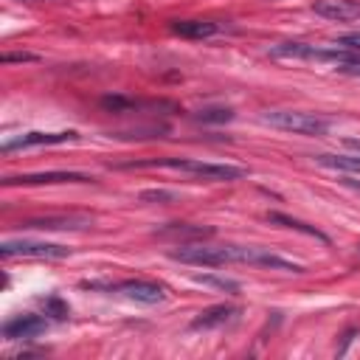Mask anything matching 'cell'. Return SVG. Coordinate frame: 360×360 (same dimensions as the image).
Wrapping results in <instances>:
<instances>
[{"label": "cell", "mask_w": 360, "mask_h": 360, "mask_svg": "<svg viewBox=\"0 0 360 360\" xmlns=\"http://www.w3.org/2000/svg\"><path fill=\"white\" fill-rule=\"evenodd\" d=\"M169 259L183 262V264H197V267H222V264H253V267H270V270H284V273H301L304 267L281 259L264 248L256 245H205L200 242H186L174 250H169Z\"/></svg>", "instance_id": "cell-1"}, {"label": "cell", "mask_w": 360, "mask_h": 360, "mask_svg": "<svg viewBox=\"0 0 360 360\" xmlns=\"http://www.w3.org/2000/svg\"><path fill=\"white\" fill-rule=\"evenodd\" d=\"M124 169H174L186 172L191 177L208 180V183H233L248 177V169L233 166V163H208V160H194V158H158V160H135L124 163Z\"/></svg>", "instance_id": "cell-2"}, {"label": "cell", "mask_w": 360, "mask_h": 360, "mask_svg": "<svg viewBox=\"0 0 360 360\" xmlns=\"http://www.w3.org/2000/svg\"><path fill=\"white\" fill-rule=\"evenodd\" d=\"M262 124H270V127L284 129V132L307 135V138H321L329 132L326 118H321L315 112H304V110H264Z\"/></svg>", "instance_id": "cell-3"}, {"label": "cell", "mask_w": 360, "mask_h": 360, "mask_svg": "<svg viewBox=\"0 0 360 360\" xmlns=\"http://www.w3.org/2000/svg\"><path fill=\"white\" fill-rule=\"evenodd\" d=\"M0 256L3 259H65L70 256V248L53 245V242H37V239H6L0 242Z\"/></svg>", "instance_id": "cell-4"}, {"label": "cell", "mask_w": 360, "mask_h": 360, "mask_svg": "<svg viewBox=\"0 0 360 360\" xmlns=\"http://www.w3.org/2000/svg\"><path fill=\"white\" fill-rule=\"evenodd\" d=\"M93 217L84 214H48V217H31L20 222L25 231H82L90 228Z\"/></svg>", "instance_id": "cell-5"}, {"label": "cell", "mask_w": 360, "mask_h": 360, "mask_svg": "<svg viewBox=\"0 0 360 360\" xmlns=\"http://www.w3.org/2000/svg\"><path fill=\"white\" fill-rule=\"evenodd\" d=\"M79 132L76 129H62V132H22L17 138H6L3 141V152H14V149H28V146H51V143H68L76 141Z\"/></svg>", "instance_id": "cell-6"}, {"label": "cell", "mask_w": 360, "mask_h": 360, "mask_svg": "<svg viewBox=\"0 0 360 360\" xmlns=\"http://www.w3.org/2000/svg\"><path fill=\"white\" fill-rule=\"evenodd\" d=\"M90 174L82 172H37V174H17L3 177V186H53V183H90Z\"/></svg>", "instance_id": "cell-7"}, {"label": "cell", "mask_w": 360, "mask_h": 360, "mask_svg": "<svg viewBox=\"0 0 360 360\" xmlns=\"http://www.w3.org/2000/svg\"><path fill=\"white\" fill-rule=\"evenodd\" d=\"M115 290L121 295H127L129 301H138V304H160V301H166V287L158 284V281H146V278H127V281L115 284Z\"/></svg>", "instance_id": "cell-8"}, {"label": "cell", "mask_w": 360, "mask_h": 360, "mask_svg": "<svg viewBox=\"0 0 360 360\" xmlns=\"http://www.w3.org/2000/svg\"><path fill=\"white\" fill-rule=\"evenodd\" d=\"M48 329V318L42 315H14L11 321L3 323V338L6 340H31Z\"/></svg>", "instance_id": "cell-9"}, {"label": "cell", "mask_w": 360, "mask_h": 360, "mask_svg": "<svg viewBox=\"0 0 360 360\" xmlns=\"http://www.w3.org/2000/svg\"><path fill=\"white\" fill-rule=\"evenodd\" d=\"M312 11L323 20L352 22V20H360V0H315Z\"/></svg>", "instance_id": "cell-10"}, {"label": "cell", "mask_w": 360, "mask_h": 360, "mask_svg": "<svg viewBox=\"0 0 360 360\" xmlns=\"http://www.w3.org/2000/svg\"><path fill=\"white\" fill-rule=\"evenodd\" d=\"M236 315H239V307L236 304H214V307H205L202 312H197L191 318L188 329H217V326L231 323Z\"/></svg>", "instance_id": "cell-11"}, {"label": "cell", "mask_w": 360, "mask_h": 360, "mask_svg": "<svg viewBox=\"0 0 360 360\" xmlns=\"http://www.w3.org/2000/svg\"><path fill=\"white\" fill-rule=\"evenodd\" d=\"M270 56L276 59H304V62H321L323 59V45H309V42H276L267 48Z\"/></svg>", "instance_id": "cell-12"}, {"label": "cell", "mask_w": 360, "mask_h": 360, "mask_svg": "<svg viewBox=\"0 0 360 360\" xmlns=\"http://www.w3.org/2000/svg\"><path fill=\"white\" fill-rule=\"evenodd\" d=\"M169 28H172V34L183 37V39H208V37L219 34L225 25H219L214 20H172Z\"/></svg>", "instance_id": "cell-13"}, {"label": "cell", "mask_w": 360, "mask_h": 360, "mask_svg": "<svg viewBox=\"0 0 360 360\" xmlns=\"http://www.w3.org/2000/svg\"><path fill=\"white\" fill-rule=\"evenodd\" d=\"M267 222H270V225H278V228L298 231V233L312 236V239H318V242H323V245L332 242V239H329L323 231H318L315 225H307V222H301V219H295V217H290V214H281V211H267Z\"/></svg>", "instance_id": "cell-14"}, {"label": "cell", "mask_w": 360, "mask_h": 360, "mask_svg": "<svg viewBox=\"0 0 360 360\" xmlns=\"http://www.w3.org/2000/svg\"><path fill=\"white\" fill-rule=\"evenodd\" d=\"M160 236H172V239H208L214 236L211 225H188V222H169L166 228H160Z\"/></svg>", "instance_id": "cell-15"}, {"label": "cell", "mask_w": 360, "mask_h": 360, "mask_svg": "<svg viewBox=\"0 0 360 360\" xmlns=\"http://www.w3.org/2000/svg\"><path fill=\"white\" fill-rule=\"evenodd\" d=\"M315 163L335 169V172H349V174H360V155H332V152H321L312 155Z\"/></svg>", "instance_id": "cell-16"}, {"label": "cell", "mask_w": 360, "mask_h": 360, "mask_svg": "<svg viewBox=\"0 0 360 360\" xmlns=\"http://www.w3.org/2000/svg\"><path fill=\"white\" fill-rule=\"evenodd\" d=\"M332 68L340 70V73H346V76L360 79V53H357V51H346V48H340V51H338V59L332 62Z\"/></svg>", "instance_id": "cell-17"}, {"label": "cell", "mask_w": 360, "mask_h": 360, "mask_svg": "<svg viewBox=\"0 0 360 360\" xmlns=\"http://www.w3.org/2000/svg\"><path fill=\"white\" fill-rule=\"evenodd\" d=\"M39 309H42L45 318H53V321H68V315H70V307H68L59 295H45V298H39Z\"/></svg>", "instance_id": "cell-18"}, {"label": "cell", "mask_w": 360, "mask_h": 360, "mask_svg": "<svg viewBox=\"0 0 360 360\" xmlns=\"http://www.w3.org/2000/svg\"><path fill=\"white\" fill-rule=\"evenodd\" d=\"M166 132H169L166 124H146V127L121 129V132H115V138H163Z\"/></svg>", "instance_id": "cell-19"}, {"label": "cell", "mask_w": 360, "mask_h": 360, "mask_svg": "<svg viewBox=\"0 0 360 360\" xmlns=\"http://www.w3.org/2000/svg\"><path fill=\"white\" fill-rule=\"evenodd\" d=\"M231 118H233L231 107H205L197 112V121H202V124H225Z\"/></svg>", "instance_id": "cell-20"}, {"label": "cell", "mask_w": 360, "mask_h": 360, "mask_svg": "<svg viewBox=\"0 0 360 360\" xmlns=\"http://www.w3.org/2000/svg\"><path fill=\"white\" fill-rule=\"evenodd\" d=\"M194 281L197 284H208V287H217V290H228V292H239V284L236 281H231V278H222V276H208V273H202V276H194Z\"/></svg>", "instance_id": "cell-21"}, {"label": "cell", "mask_w": 360, "mask_h": 360, "mask_svg": "<svg viewBox=\"0 0 360 360\" xmlns=\"http://www.w3.org/2000/svg\"><path fill=\"white\" fill-rule=\"evenodd\" d=\"M138 200L141 202H174L177 200V194L174 191H166V188H146V191H141L138 194Z\"/></svg>", "instance_id": "cell-22"}, {"label": "cell", "mask_w": 360, "mask_h": 360, "mask_svg": "<svg viewBox=\"0 0 360 360\" xmlns=\"http://www.w3.org/2000/svg\"><path fill=\"white\" fill-rule=\"evenodd\" d=\"M332 45L346 48V51H357V53H360V31H354V34H343V37H338Z\"/></svg>", "instance_id": "cell-23"}, {"label": "cell", "mask_w": 360, "mask_h": 360, "mask_svg": "<svg viewBox=\"0 0 360 360\" xmlns=\"http://www.w3.org/2000/svg\"><path fill=\"white\" fill-rule=\"evenodd\" d=\"M3 62L6 65H11V62H37V56L34 53H25V51L22 53H3Z\"/></svg>", "instance_id": "cell-24"}, {"label": "cell", "mask_w": 360, "mask_h": 360, "mask_svg": "<svg viewBox=\"0 0 360 360\" xmlns=\"http://www.w3.org/2000/svg\"><path fill=\"white\" fill-rule=\"evenodd\" d=\"M343 183H346V186H352V188H357V191H360V183H357V180H343Z\"/></svg>", "instance_id": "cell-25"}, {"label": "cell", "mask_w": 360, "mask_h": 360, "mask_svg": "<svg viewBox=\"0 0 360 360\" xmlns=\"http://www.w3.org/2000/svg\"><path fill=\"white\" fill-rule=\"evenodd\" d=\"M357 250H360V245H357Z\"/></svg>", "instance_id": "cell-26"}]
</instances>
